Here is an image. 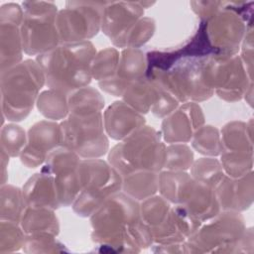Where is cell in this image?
I'll list each match as a JSON object with an SVG mask.
<instances>
[{
	"instance_id": "cell-23",
	"label": "cell",
	"mask_w": 254,
	"mask_h": 254,
	"mask_svg": "<svg viewBox=\"0 0 254 254\" xmlns=\"http://www.w3.org/2000/svg\"><path fill=\"white\" fill-rule=\"evenodd\" d=\"M121 97L122 100L133 109L141 114H145L152 109L156 102L157 87L154 82L145 75L130 84Z\"/></svg>"
},
{
	"instance_id": "cell-27",
	"label": "cell",
	"mask_w": 254,
	"mask_h": 254,
	"mask_svg": "<svg viewBox=\"0 0 254 254\" xmlns=\"http://www.w3.org/2000/svg\"><path fill=\"white\" fill-rule=\"evenodd\" d=\"M190 176L194 180L215 189L225 174L219 160L205 157L193 161L190 167Z\"/></svg>"
},
{
	"instance_id": "cell-31",
	"label": "cell",
	"mask_w": 254,
	"mask_h": 254,
	"mask_svg": "<svg viewBox=\"0 0 254 254\" xmlns=\"http://www.w3.org/2000/svg\"><path fill=\"white\" fill-rule=\"evenodd\" d=\"M27 142L25 130L14 123L7 124L1 129V150L9 157H20Z\"/></svg>"
},
{
	"instance_id": "cell-29",
	"label": "cell",
	"mask_w": 254,
	"mask_h": 254,
	"mask_svg": "<svg viewBox=\"0 0 254 254\" xmlns=\"http://www.w3.org/2000/svg\"><path fill=\"white\" fill-rule=\"evenodd\" d=\"M120 53L116 48H107L95 55L92 63V78L98 82L111 78L117 69Z\"/></svg>"
},
{
	"instance_id": "cell-5",
	"label": "cell",
	"mask_w": 254,
	"mask_h": 254,
	"mask_svg": "<svg viewBox=\"0 0 254 254\" xmlns=\"http://www.w3.org/2000/svg\"><path fill=\"white\" fill-rule=\"evenodd\" d=\"M79 173L80 191L71 206L80 216H90L108 197L121 191L122 177L108 161L81 159Z\"/></svg>"
},
{
	"instance_id": "cell-18",
	"label": "cell",
	"mask_w": 254,
	"mask_h": 254,
	"mask_svg": "<svg viewBox=\"0 0 254 254\" xmlns=\"http://www.w3.org/2000/svg\"><path fill=\"white\" fill-rule=\"evenodd\" d=\"M253 173L239 178L224 176L215 188L216 198L220 210L240 212L253 202Z\"/></svg>"
},
{
	"instance_id": "cell-30",
	"label": "cell",
	"mask_w": 254,
	"mask_h": 254,
	"mask_svg": "<svg viewBox=\"0 0 254 254\" xmlns=\"http://www.w3.org/2000/svg\"><path fill=\"white\" fill-rule=\"evenodd\" d=\"M193 153L186 143L169 144L166 148V159L163 170L188 171L193 163Z\"/></svg>"
},
{
	"instance_id": "cell-26",
	"label": "cell",
	"mask_w": 254,
	"mask_h": 254,
	"mask_svg": "<svg viewBox=\"0 0 254 254\" xmlns=\"http://www.w3.org/2000/svg\"><path fill=\"white\" fill-rule=\"evenodd\" d=\"M156 24L150 17H142L113 45L117 48L140 49L154 35Z\"/></svg>"
},
{
	"instance_id": "cell-6",
	"label": "cell",
	"mask_w": 254,
	"mask_h": 254,
	"mask_svg": "<svg viewBox=\"0 0 254 254\" xmlns=\"http://www.w3.org/2000/svg\"><path fill=\"white\" fill-rule=\"evenodd\" d=\"M61 146L81 159L100 158L108 152L102 111H69L61 123Z\"/></svg>"
},
{
	"instance_id": "cell-4",
	"label": "cell",
	"mask_w": 254,
	"mask_h": 254,
	"mask_svg": "<svg viewBox=\"0 0 254 254\" xmlns=\"http://www.w3.org/2000/svg\"><path fill=\"white\" fill-rule=\"evenodd\" d=\"M167 145L160 133L143 126L116 144L108 153V163L121 177L139 171L161 172Z\"/></svg>"
},
{
	"instance_id": "cell-13",
	"label": "cell",
	"mask_w": 254,
	"mask_h": 254,
	"mask_svg": "<svg viewBox=\"0 0 254 254\" xmlns=\"http://www.w3.org/2000/svg\"><path fill=\"white\" fill-rule=\"evenodd\" d=\"M22 6L17 3H6L0 8L1 31V71L22 62L23 44L21 24Z\"/></svg>"
},
{
	"instance_id": "cell-22",
	"label": "cell",
	"mask_w": 254,
	"mask_h": 254,
	"mask_svg": "<svg viewBox=\"0 0 254 254\" xmlns=\"http://www.w3.org/2000/svg\"><path fill=\"white\" fill-rule=\"evenodd\" d=\"M159 173L139 171L123 176L121 191L138 201H142L158 191Z\"/></svg>"
},
{
	"instance_id": "cell-7",
	"label": "cell",
	"mask_w": 254,
	"mask_h": 254,
	"mask_svg": "<svg viewBox=\"0 0 254 254\" xmlns=\"http://www.w3.org/2000/svg\"><path fill=\"white\" fill-rule=\"evenodd\" d=\"M21 6L24 53L38 57L58 47L61 43L57 29V5L48 1H24Z\"/></svg>"
},
{
	"instance_id": "cell-9",
	"label": "cell",
	"mask_w": 254,
	"mask_h": 254,
	"mask_svg": "<svg viewBox=\"0 0 254 254\" xmlns=\"http://www.w3.org/2000/svg\"><path fill=\"white\" fill-rule=\"evenodd\" d=\"M251 229H246L240 212L221 210L211 219L202 223L184 242L186 247H212L245 246L252 238ZM197 249L195 251H197Z\"/></svg>"
},
{
	"instance_id": "cell-3",
	"label": "cell",
	"mask_w": 254,
	"mask_h": 254,
	"mask_svg": "<svg viewBox=\"0 0 254 254\" xmlns=\"http://www.w3.org/2000/svg\"><path fill=\"white\" fill-rule=\"evenodd\" d=\"M46 84L44 72L35 60L22 61L1 71L2 114L9 121L25 119Z\"/></svg>"
},
{
	"instance_id": "cell-10",
	"label": "cell",
	"mask_w": 254,
	"mask_h": 254,
	"mask_svg": "<svg viewBox=\"0 0 254 254\" xmlns=\"http://www.w3.org/2000/svg\"><path fill=\"white\" fill-rule=\"evenodd\" d=\"M105 2L67 1L59 10L57 29L61 44L87 42L101 30Z\"/></svg>"
},
{
	"instance_id": "cell-28",
	"label": "cell",
	"mask_w": 254,
	"mask_h": 254,
	"mask_svg": "<svg viewBox=\"0 0 254 254\" xmlns=\"http://www.w3.org/2000/svg\"><path fill=\"white\" fill-rule=\"evenodd\" d=\"M190 141L192 148L202 155L208 157L220 155V133L213 126L202 125L194 132Z\"/></svg>"
},
{
	"instance_id": "cell-2",
	"label": "cell",
	"mask_w": 254,
	"mask_h": 254,
	"mask_svg": "<svg viewBox=\"0 0 254 254\" xmlns=\"http://www.w3.org/2000/svg\"><path fill=\"white\" fill-rule=\"evenodd\" d=\"M96 50L90 41L60 44L55 49L36 57L50 89L65 94L88 86L92 79V63Z\"/></svg>"
},
{
	"instance_id": "cell-20",
	"label": "cell",
	"mask_w": 254,
	"mask_h": 254,
	"mask_svg": "<svg viewBox=\"0 0 254 254\" xmlns=\"http://www.w3.org/2000/svg\"><path fill=\"white\" fill-rule=\"evenodd\" d=\"M22 192L26 206L51 209L60 207L54 178L46 172L41 171L31 177L23 187Z\"/></svg>"
},
{
	"instance_id": "cell-15",
	"label": "cell",
	"mask_w": 254,
	"mask_h": 254,
	"mask_svg": "<svg viewBox=\"0 0 254 254\" xmlns=\"http://www.w3.org/2000/svg\"><path fill=\"white\" fill-rule=\"evenodd\" d=\"M161 136L168 144L188 143L204 123V116L196 102L182 103L170 115L163 118Z\"/></svg>"
},
{
	"instance_id": "cell-1",
	"label": "cell",
	"mask_w": 254,
	"mask_h": 254,
	"mask_svg": "<svg viewBox=\"0 0 254 254\" xmlns=\"http://www.w3.org/2000/svg\"><path fill=\"white\" fill-rule=\"evenodd\" d=\"M92 238L102 246L147 247L153 242L140 216V203L123 191L108 197L90 216Z\"/></svg>"
},
{
	"instance_id": "cell-21",
	"label": "cell",
	"mask_w": 254,
	"mask_h": 254,
	"mask_svg": "<svg viewBox=\"0 0 254 254\" xmlns=\"http://www.w3.org/2000/svg\"><path fill=\"white\" fill-rule=\"evenodd\" d=\"M54 210L47 207L26 206L20 220L25 234L49 233L57 235L59 233V220Z\"/></svg>"
},
{
	"instance_id": "cell-14",
	"label": "cell",
	"mask_w": 254,
	"mask_h": 254,
	"mask_svg": "<svg viewBox=\"0 0 254 254\" xmlns=\"http://www.w3.org/2000/svg\"><path fill=\"white\" fill-rule=\"evenodd\" d=\"M61 143L60 123L52 120L37 122L27 133V142L20 155L21 162L28 168H37Z\"/></svg>"
},
{
	"instance_id": "cell-11",
	"label": "cell",
	"mask_w": 254,
	"mask_h": 254,
	"mask_svg": "<svg viewBox=\"0 0 254 254\" xmlns=\"http://www.w3.org/2000/svg\"><path fill=\"white\" fill-rule=\"evenodd\" d=\"M220 164L224 174L239 178L252 172L253 143L251 126L233 121L227 123L220 132Z\"/></svg>"
},
{
	"instance_id": "cell-19",
	"label": "cell",
	"mask_w": 254,
	"mask_h": 254,
	"mask_svg": "<svg viewBox=\"0 0 254 254\" xmlns=\"http://www.w3.org/2000/svg\"><path fill=\"white\" fill-rule=\"evenodd\" d=\"M106 135L122 141L145 126V118L123 100L113 102L103 113Z\"/></svg>"
},
{
	"instance_id": "cell-24",
	"label": "cell",
	"mask_w": 254,
	"mask_h": 254,
	"mask_svg": "<svg viewBox=\"0 0 254 254\" xmlns=\"http://www.w3.org/2000/svg\"><path fill=\"white\" fill-rule=\"evenodd\" d=\"M36 104L39 112L52 121H63L69 113L68 95L55 89L49 88L40 93Z\"/></svg>"
},
{
	"instance_id": "cell-25",
	"label": "cell",
	"mask_w": 254,
	"mask_h": 254,
	"mask_svg": "<svg viewBox=\"0 0 254 254\" xmlns=\"http://www.w3.org/2000/svg\"><path fill=\"white\" fill-rule=\"evenodd\" d=\"M25 207L22 190L11 185L1 186V220L20 223Z\"/></svg>"
},
{
	"instance_id": "cell-8",
	"label": "cell",
	"mask_w": 254,
	"mask_h": 254,
	"mask_svg": "<svg viewBox=\"0 0 254 254\" xmlns=\"http://www.w3.org/2000/svg\"><path fill=\"white\" fill-rule=\"evenodd\" d=\"M203 79L213 93L229 102L242 99L252 90V76L238 55L206 57L203 64Z\"/></svg>"
},
{
	"instance_id": "cell-17",
	"label": "cell",
	"mask_w": 254,
	"mask_h": 254,
	"mask_svg": "<svg viewBox=\"0 0 254 254\" xmlns=\"http://www.w3.org/2000/svg\"><path fill=\"white\" fill-rule=\"evenodd\" d=\"M146 71L147 60L144 53L140 49H123L115 74L98 84L103 91L114 96H122L130 84L146 75Z\"/></svg>"
},
{
	"instance_id": "cell-32",
	"label": "cell",
	"mask_w": 254,
	"mask_h": 254,
	"mask_svg": "<svg viewBox=\"0 0 254 254\" xmlns=\"http://www.w3.org/2000/svg\"><path fill=\"white\" fill-rule=\"evenodd\" d=\"M25 232L20 223L1 220V247H8V251L18 249L23 246L25 241ZM1 250V251H2Z\"/></svg>"
},
{
	"instance_id": "cell-16",
	"label": "cell",
	"mask_w": 254,
	"mask_h": 254,
	"mask_svg": "<svg viewBox=\"0 0 254 254\" xmlns=\"http://www.w3.org/2000/svg\"><path fill=\"white\" fill-rule=\"evenodd\" d=\"M155 2H105L101 30L114 44L144 15V9Z\"/></svg>"
},
{
	"instance_id": "cell-12",
	"label": "cell",
	"mask_w": 254,
	"mask_h": 254,
	"mask_svg": "<svg viewBox=\"0 0 254 254\" xmlns=\"http://www.w3.org/2000/svg\"><path fill=\"white\" fill-rule=\"evenodd\" d=\"M81 158L70 149L59 146L47 157L41 171L53 176L60 206L72 205L80 191Z\"/></svg>"
}]
</instances>
